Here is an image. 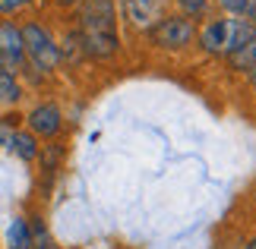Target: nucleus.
Here are the masks:
<instances>
[{"mask_svg":"<svg viewBox=\"0 0 256 249\" xmlns=\"http://www.w3.org/2000/svg\"><path fill=\"white\" fill-rule=\"evenodd\" d=\"M177 6H180L184 9V13L180 16H202L206 13V9H209V0H177Z\"/></svg>","mask_w":256,"mask_h":249,"instance_id":"nucleus-14","label":"nucleus"},{"mask_svg":"<svg viewBox=\"0 0 256 249\" xmlns=\"http://www.w3.org/2000/svg\"><path fill=\"white\" fill-rule=\"evenodd\" d=\"M256 38V25L244 16H231L224 19V54H234L240 51L244 44H250Z\"/></svg>","mask_w":256,"mask_h":249,"instance_id":"nucleus-6","label":"nucleus"},{"mask_svg":"<svg viewBox=\"0 0 256 249\" xmlns=\"http://www.w3.org/2000/svg\"><path fill=\"white\" fill-rule=\"evenodd\" d=\"M19 98H22V88H19L16 76L6 69V73L0 76V104H16Z\"/></svg>","mask_w":256,"mask_h":249,"instance_id":"nucleus-11","label":"nucleus"},{"mask_svg":"<svg viewBox=\"0 0 256 249\" xmlns=\"http://www.w3.org/2000/svg\"><path fill=\"white\" fill-rule=\"evenodd\" d=\"M10 148L22 158V161H35L38 158V139L32 136V133H13V139H10Z\"/></svg>","mask_w":256,"mask_h":249,"instance_id":"nucleus-10","label":"nucleus"},{"mask_svg":"<svg viewBox=\"0 0 256 249\" xmlns=\"http://www.w3.org/2000/svg\"><path fill=\"white\" fill-rule=\"evenodd\" d=\"M6 246L10 249H32V227H28L22 218H16L6 231Z\"/></svg>","mask_w":256,"mask_h":249,"instance_id":"nucleus-9","label":"nucleus"},{"mask_svg":"<svg viewBox=\"0 0 256 249\" xmlns=\"http://www.w3.org/2000/svg\"><path fill=\"white\" fill-rule=\"evenodd\" d=\"M247 3H250V0H218V6H224L234 16H244V13H247Z\"/></svg>","mask_w":256,"mask_h":249,"instance_id":"nucleus-15","label":"nucleus"},{"mask_svg":"<svg viewBox=\"0 0 256 249\" xmlns=\"http://www.w3.org/2000/svg\"><path fill=\"white\" fill-rule=\"evenodd\" d=\"M22 32V47H26V54L32 57V63L38 69H54L57 63H60V47L54 44V38L51 32H48L44 25H38V22H28L19 28Z\"/></svg>","mask_w":256,"mask_h":249,"instance_id":"nucleus-1","label":"nucleus"},{"mask_svg":"<svg viewBox=\"0 0 256 249\" xmlns=\"http://www.w3.org/2000/svg\"><path fill=\"white\" fill-rule=\"evenodd\" d=\"M244 16H247L250 22L256 25V0H250V3H247V13H244Z\"/></svg>","mask_w":256,"mask_h":249,"instance_id":"nucleus-18","label":"nucleus"},{"mask_svg":"<svg viewBox=\"0 0 256 249\" xmlns=\"http://www.w3.org/2000/svg\"><path fill=\"white\" fill-rule=\"evenodd\" d=\"M6 73V60H4V57H0V76H4Z\"/></svg>","mask_w":256,"mask_h":249,"instance_id":"nucleus-21","label":"nucleus"},{"mask_svg":"<svg viewBox=\"0 0 256 249\" xmlns=\"http://www.w3.org/2000/svg\"><path fill=\"white\" fill-rule=\"evenodd\" d=\"M13 117H4V120H0V145H6L10 148V139H13Z\"/></svg>","mask_w":256,"mask_h":249,"instance_id":"nucleus-16","label":"nucleus"},{"mask_svg":"<svg viewBox=\"0 0 256 249\" xmlns=\"http://www.w3.org/2000/svg\"><path fill=\"white\" fill-rule=\"evenodd\" d=\"M247 249H256V240H253V243H250V246H247Z\"/></svg>","mask_w":256,"mask_h":249,"instance_id":"nucleus-22","label":"nucleus"},{"mask_svg":"<svg viewBox=\"0 0 256 249\" xmlns=\"http://www.w3.org/2000/svg\"><path fill=\"white\" fill-rule=\"evenodd\" d=\"M196 38V22L190 16H164L149 28V41L168 51H180Z\"/></svg>","mask_w":256,"mask_h":249,"instance_id":"nucleus-2","label":"nucleus"},{"mask_svg":"<svg viewBox=\"0 0 256 249\" xmlns=\"http://www.w3.org/2000/svg\"><path fill=\"white\" fill-rule=\"evenodd\" d=\"M80 25H82V32H114L117 28L114 0H82Z\"/></svg>","mask_w":256,"mask_h":249,"instance_id":"nucleus-3","label":"nucleus"},{"mask_svg":"<svg viewBox=\"0 0 256 249\" xmlns=\"http://www.w3.org/2000/svg\"><path fill=\"white\" fill-rule=\"evenodd\" d=\"M57 3H64V6H73V3H80V0H57Z\"/></svg>","mask_w":256,"mask_h":249,"instance_id":"nucleus-20","label":"nucleus"},{"mask_svg":"<svg viewBox=\"0 0 256 249\" xmlns=\"http://www.w3.org/2000/svg\"><path fill=\"white\" fill-rule=\"evenodd\" d=\"M0 57L6 63H22L26 60V47H22V32L13 22H0Z\"/></svg>","mask_w":256,"mask_h":249,"instance_id":"nucleus-7","label":"nucleus"},{"mask_svg":"<svg viewBox=\"0 0 256 249\" xmlns=\"http://www.w3.org/2000/svg\"><path fill=\"white\" fill-rule=\"evenodd\" d=\"M247 79H250V85L256 88V66H250V69H247Z\"/></svg>","mask_w":256,"mask_h":249,"instance_id":"nucleus-19","label":"nucleus"},{"mask_svg":"<svg viewBox=\"0 0 256 249\" xmlns=\"http://www.w3.org/2000/svg\"><path fill=\"white\" fill-rule=\"evenodd\" d=\"M82 57V41H80V32H73V35H66V41L60 47V60H80Z\"/></svg>","mask_w":256,"mask_h":249,"instance_id":"nucleus-13","label":"nucleus"},{"mask_svg":"<svg viewBox=\"0 0 256 249\" xmlns=\"http://www.w3.org/2000/svg\"><path fill=\"white\" fill-rule=\"evenodd\" d=\"M228 63H231V69H250V66H256V38L250 44H244L240 51L228 54Z\"/></svg>","mask_w":256,"mask_h":249,"instance_id":"nucleus-12","label":"nucleus"},{"mask_svg":"<svg viewBox=\"0 0 256 249\" xmlns=\"http://www.w3.org/2000/svg\"><path fill=\"white\" fill-rule=\"evenodd\" d=\"M80 41H82V54L95 57V60H104V57L117 54V47H120L117 32H80Z\"/></svg>","mask_w":256,"mask_h":249,"instance_id":"nucleus-5","label":"nucleus"},{"mask_svg":"<svg viewBox=\"0 0 256 249\" xmlns=\"http://www.w3.org/2000/svg\"><path fill=\"white\" fill-rule=\"evenodd\" d=\"M22 3H28V0H0V9H4V13H10V9H19Z\"/></svg>","mask_w":256,"mask_h":249,"instance_id":"nucleus-17","label":"nucleus"},{"mask_svg":"<svg viewBox=\"0 0 256 249\" xmlns=\"http://www.w3.org/2000/svg\"><path fill=\"white\" fill-rule=\"evenodd\" d=\"M64 126V117H60V107L57 104H38L32 114H28V133L32 136H44L51 139L60 133Z\"/></svg>","mask_w":256,"mask_h":249,"instance_id":"nucleus-4","label":"nucleus"},{"mask_svg":"<svg viewBox=\"0 0 256 249\" xmlns=\"http://www.w3.org/2000/svg\"><path fill=\"white\" fill-rule=\"evenodd\" d=\"M196 38H200L202 51L209 54H224V19H209L200 32H196Z\"/></svg>","mask_w":256,"mask_h":249,"instance_id":"nucleus-8","label":"nucleus"}]
</instances>
